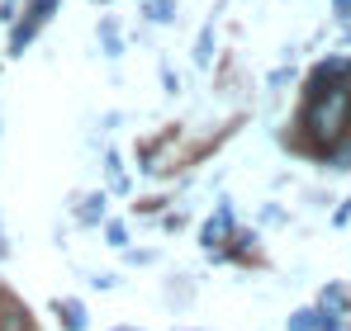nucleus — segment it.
<instances>
[{
	"mask_svg": "<svg viewBox=\"0 0 351 331\" xmlns=\"http://www.w3.org/2000/svg\"><path fill=\"white\" fill-rule=\"evenodd\" d=\"M233 227H237V209L228 204V199H219V204H214V213H209V218L199 222V232H195V241H199V251H209V256H219Z\"/></svg>",
	"mask_w": 351,
	"mask_h": 331,
	"instance_id": "1",
	"label": "nucleus"
},
{
	"mask_svg": "<svg viewBox=\"0 0 351 331\" xmlns=\"http://www.w3.org/2000/svg\"><path fill=\"white\" fill-rule=\"evenodd\" d=\"M285 331H351V322L337 317L332 308H323V303H304L285 317Z\"/></svg>",
	"mask_w": 351,
	"mask_h": 331,
	"instance_id": "2",
	"label": "nucleus"
},
{
	"mask_svg": "<svg viewBox=\"0 0 351 331\" xmlns=\"http://www.w3.org/2000/svg\"><path fill=\"white\" fill-rule=\"evenodd\" d=\"M48 313L58 317L62 331H90V308H86L81 293H58V298H48Z\"/></svg>",
	"mask_w": 351,
	"mask_h": 331,
	"instance_id": "3",
	"label": "nucleus"
},
{
	"mask_svg": "<svg viewBox=\"0 0 351 331\" xmlns=\"http://www.w3.org/2000/svg\"><path fill=\"white\" fill-rule=\"evenodd\" d=\"M105 218H110V194H105V189H86V194L71 199V222H76V227H95V232H100Z\"/></svg>",
	"mask_w": 351,
	"mask_h": 331,
	"instance_id": "4",
	"label": "nucleus"
},
{
	"mask_svg": "<svg viewBox=\"0 0 351 331\" xmlns=\"http://www.w3.org/2000/svg\"><path fill=\"white\" fill-rule=\"evenodd\" d=\"M105 194H110V199H128V194H133V170L123 166L119 152L105 157Z\"/></svg>",
	"mask_w": 351,
	"mask_h": 331,
	"instance_id": "5",
	"label": "nucleus"
},
{
	"mask_svg": "<svg viewBox=\"0 0 351 331\" xmlns=\"http://www.w3.org/2000/svg\"><path fill=\"white\" fill-rule=\"evenodd\" d=\"M100 237H105V246H110V251H128V246H133V232H128V222L114 218V213L100 222Z\"/></svg>",
	"mask_w": 351,
	"mask_h": 331,
	"instance_id": "6",
	"label": "nucleus"
},
{
	"mask_svg": "<svg viewBox=\"0 0 351 331\" xmlns=\"http://www.w3.org/2000/svg\"><path fill=\"white\" fill-rule=\"evenodd\" d=\"M0 331H34V317H29L14 298H5V303H0Z\"/></svg>",
	"mask_w": 351,
	"mask_h": 331,
	"instance_id": "7",
	"label": "nucleus"
},
{
	"mask_svg": "<svg viewBox=\"0 0 351 331\" xmlns=\"http://www.w3.org/2000/svg\"><path fill=\"white\" fill-rule=\"evenodd\" d=\"M123 256V265H133V270H143V265H157L162 261V251L157 246H128V251H119Z\"/></svg>",
	"mask_w": 351,
	"mask_h": 331,
	"instance_id": "8",
	"label": "nucleus"
},
{
	"mask_svg": "<svg viewBox=\"0 0 351 331\" xmlns=\"http://www.w3.org/2000/svg\"><path fill=\"white\" fill-rule=\"evenodd\" d=\"M143 14L152 24H171L176 19V0H143Z\"/></svg>",
	"mask_w": 351,
	"mask_h": 331,
	"instance_id": "9",
	"label": "nucleus"
},
{
	"mask_svg": "<svg viewBox=\"0 0 351 331\" xmlns=\"http://www.w3.org/2000/svg\"><path fill=\"white\" fill-rule=\"evenodd\" d=\"M100 48H105V57L123 53V34H114V19H100Z\"/></svg>",
	"mask_w": 351,
	"mask_h": 331,
	"instance_id": "10",
	"label": "nucleus"
},
{
	"mask_svg": "<svg viewBox=\"0 0 351 331\" xmlns=\"http://www.w3.org/2000/svg\"><path fill=\"white\" fill-rule=\"evenodd\" d=\"M86 284H90V293H114V289H123V279H119L114 270H95Z\"/></svg>",
	"mask_w": 351,
	"mask_h": 331,
	"instance_id": "11",
	"label": "nucleus"
},
{
	"mask_svg": "<svg viewBox=\"0 0 351 331\" xmlns=\"http://www.w3.org/2000/svg\"><path fill=\"white\" fill-rule=\"evenodd\" d=\"M195 62H199V66H209V62H214V29H204V34H199V43H195Z\"/></svg>",
	"mask_w": 351,
	"mask_h": 331,
	"instance_id": "12",
	"label": "nucleus"
},
{
	"mask_svg": "<svg viewBox=\"0 0 351 331\" xmlns=\"http://www.w3.org/2000/svg\"><path fill=\"white\" fill-rule=\"evenodd\" d=\"M285 218H290V213H285L280 204H266V209H261V222H266V227H271V222H285Z\"/></svg>",
	"mask_w": 351,
	"mask_h": 331,
	"instance_id": "13",
	"label": "nucleus"
},
{
	"mask_svg": "<svg viewBox=\"0 0 351 331\" xmlns=\"http://www.w3.org/2000/svg\"><path fill=\"white\" fill-rule=\"evenodd\" d=\"M332 14H337V24L351 29V0H332Z\"/></svg>",
	"mask_w": 351,
	"mask_h": 331,
	"instance_id": "14",
	"label": "nucleus"
},
{
	"mask_svg": "<svg viewBox=\"0 0 351 331\" xmlns=\"http://www.w3.org/2000/svg\"><path fill=\"white\" fill-rule=\"evenodd\" d=\"M14 256V246H10V237H5V222H0V261H10Z\"/></svg>",
	"mask_w": 351,
	"mask_h": 331,
	"instance_id": "15",
	"label": "nucleus"
},
{
	"mask_svg": "<svg viewBox=\"0 0 351 331\" xmlns=\"http://www.w3.org/2000/svg\"><path fill=\"white\" fill-rule=\"evenodd\" d=\"M110 331H143V327H133V322H119V327H110Z\"/></svg>",
	"mask_w": 351,
	"mask_h": 331,
	"instance_id": "16",
	"label": "nucleus"
},
{
	"mask_svg": "<svg viewBox=\"0 0 351 331\" xmlns=\"http://www.w3.org/2000/svg\"><path fill=\"white\" fill-rule=\"evenodd\" d=\"M176 331H204V327H190V322H180V327H176Z\"/></svg>",
	"mask_w": 351,
	"mask_h": 331,
	"instance_id": "17",
	"label": "nucleus"
},
{
	"mask_svg": "<svg viewBox=\"0 0 351 331\" xmlns=\"http://www.w3.org/2000/svg\"><path fill=\"white\" fill-rule=\"evenodd\" d=\"M347 43H351V34H347Z\"/></svg>",
	"mask_w": 351,
	"mask_h": 331,
	"instance_id": "18",
	"label": "nucleus"
}]
</instances>
